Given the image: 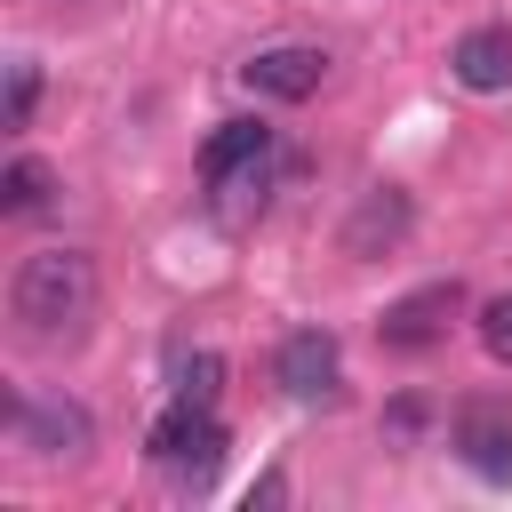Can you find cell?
Wrapping results in <instances>:
<instances>
[{
  "label": "cell",
  "instance_id": "8fae6325",
  "mask_svg": "<svg viewBox=\"0 0 512 512\" xmlns=\"http://www.w3.org/2000/svg\"><path fill=\"white\" fill-rule=\"evenodd\" d=\"M56 200V176L24 152V160H8V176H0V216H40Z\"/></svg>",
  "mask_w": 512,
  "mask_h": 512
},
{
  "label": "cell",
  "instance_id": "7c38bea8",
  "mask_svg": "<svg viewBox=\"0 0 512 512\" xmlns=\"http://www.w3.org/2000/svg\"><path fill=\"white\" fill-rule=\"evenodd\" d=\"M216 392H224V360H216V352H184V360H176V400L216 408Z\"/></svg>",
  "mask_w": 512,
  "mask_h": 512
},
{
  "label": "cell",
  "instance_id": "5bb4252c",
  "mask_svg": "<svg viewBox=\"0 0 512 512\" xmlns=\"http://www.w3.org/2000/svg\"><path fill=\"white\" fill-rule=\"evenodd\" d=\"M480 344H488V360H496V368H512V288L480 304Z\"/></svg>",
  "mask_w": 512,
  "mask_h": 512
},
{
  "label": "cell",
  "instance_id": "277c9868",
  "mask_svg": "<svg viewBox=\"0 0 512 512\" xmlns=\"http://www.w3.org/2000/svg\"><path fill=\"white\" fill-rule=\"evenodd\" d=\"M8 432H16V448H24V456H40V464H80V456L96 448L88 408H80V400H64V392H24V400L8 408Z\"/></svg>",
  "mask_w": 512,
  "mask_h": 512
},
{
  "label": "cell",
  "instance_id": "9c48e42d",
  "mask_svg": "<svg viewBox=\"0 0 512 512\" xmlns=\"http://www.w3.org/2000/svg\"><path fill=\"white\" fill-rule=\"evenodd\" d=\"M408 224H416V208H408V192H400V184H368V192H360V208L344 216V232H336V248L368 264V256H384V248H400V240H408Z\"/></svg>",
  "mask_w": 512,
  "mask_h": 512
},
{
  "label": "cell",
  "instance_id": "3957f363",
  "mask_svg": "<svg viewBox=\"0 0 512 512\" xmlns=\"http://www.w3.org/2000/svg\"><path fill=\"white\" fill-rule=\"evenodd\" d=\"M144 456L184 488V496H208L216 488V464H224V424L216 408H192V400H168L144 432Z\"/></svg>",
  "mask_w": 512,
  "mask_h": 512
},
{
  "label": "cell",
  "instance_id": "8992f818",
  "mask_svg": "<svg viewBox=\"0 0 512 512\" xmlns=\"http://www.w3.org/2000/svg\"><path fill=\"white\" fill-rule=\"evenodd\" d=\"M272 384L288 392V400H336V384H344V344L328 336V328H288L280 336V352H272Z\"/></svg>",
  "mask_w": 512,
  "mask_h": 512
},
{
  "label": "cell",
  "instance_id": "52a82bcc",
  "mask_svg": "<svg viewBox=\"0 0 512 512\" xmlns=\"http://www.w3.org/2000/svg\"><path fill=\"white\" fill-rule=\"evenodd\" d=\"M448 448H456L480 480H512V400L472 392V400L456 408V424H448Z\"/></svg>",
  "mask_w": 512,
  "mask_h": 512
},
{
  "label": "cell",
  "instance_id": "7a4b0ae2",
  "mask_svg": "<svg viewBox=\"0 0 512 512\" xmlns=\"http://www.w3.org/2000/svg\"><path fill=\"white\" fill-rule=\"evenodd\" d=\"M200 184H208V216L216 224H256L264 192H272V128L264 120H224L200 144Z\"/></svg>",
  "mask_w": 512,
  "mask_h": 512
},
{
  "label": "cell",
  "instance_id": "30bf717a",
  "mask_svg": "<svg viewBox=\"0 0 512 512\" xmlns=\"http://www.w3.org/2000/svg\"><path fill=\"white\" fill-rule=\"evenodd\" d=\"M448 72H456V88H472V96H504V88H512V24H472V32L448 48Z\"/></svg>",
  "mask_w": 512,
  "mask_h": 512
},
{
  "label": "cell",
  "instance_id": "5b68a950",
  "mask_svg": "<svg viewBox=\"0 0 512 512\" xmlns=\"http://www.w3.org/2000/svg\"><path fill=\"white\" fill-rule=\"evenodd\" d=\"M456 312H464V288H456V280H424V288H408V296L384 304L376 336H384V352H432Z\"/></svg>",
  "mask_w": 512,
  "mask_h": 512
},
{
  "label": "cell",
  "instance_id": "6da1fadb",
  "mask_svg": "<svg viewBox=\"0 0 512 512\" xmlns=\"http://www.w3.org/2000/svg\"><path fill=\"white\" fill-rule=\"evenodd\" d=\"M96 256L88 248H32L8 280V320L32 336V344H56V336H80L88 312H96Z\"/></svg>",
  "mask_w": 512,
  "mask_h": 512
},
{
  "label": "cell",
  "instance_id": "ba28073f",
  "mask_svg": "<svg viewBox=\"0 0 512 512\" xmlns=\"http://www.w3.org/2000/svg\"><path fill=\"white\" fill-rule=\"evenodd\" d=\"M240 80H248L256 96H272V104H304V96H320V80H328V48H320V40H272V48H256V56L240 64Z\"/></svg>",
  "mask_w": 512,
  "mask_h": 512
},
{
  "label": "cell",
  "instance_id": "9a60e30c",
  "mask_svg": "<svg viewBox=\"0 0 512 512\" xmlns=\"http://www.w3.org/2000/svg\"><path fill=\"white\" fill-rule=\"evenodd\" d=\"M280 496H288V480H280V472H264V480L248 488V512H256V504H280Z\"/></svg>",
  "mask_w": 512,
  "mask_h": 512
},
{
  "label": "cell",
  "instance_id": "4fadbf2b",
  "mask_svg": "<svg viewBox=\"0 0 512 512\" xmlns=\"http://www.w3.org/2000/svg\"><path fill=\"white\" fill-rule=\"evenodd\" d=\"M32 104H40V64H32V56H8V112H0V120H8V128H24V120H32Z\"/></svg>",
  "mask_w": 512,
  "mask_h": 512
}]
</instances>
